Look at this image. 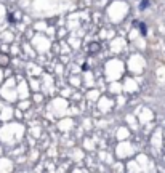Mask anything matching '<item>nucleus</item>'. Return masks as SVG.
I'll return each instance as SVG.
<instances>
[{
	"instance_id": "obj_1",
	"label": "nucleus",
	"mask_w": 165,
	"mask_h": 173,
	"mask_svg": "<svg viewBox=\"0 0 165 173\" xmlns=\"http://www.w3.org/2000/svg\"><path fill=\"white\" fill-rule=\"evenodd\" d=\"M100 50H101V45L98 43V42H91V43L88 45V53L90 55H95V53H98Z\"/></svg>"
},
{
	"instance_id": "obj_2",
	"label": "nucleus",
	"mask_w": 165,
	"mask_h": 173,
	"mask_svg": "<svg viewBox=\"0 0 165 173\" xmlns=\"http://www.w3.org/2000/svg\"><path fill=\"white\" fill-rule=\"evenodd\" d=\"M133 26H135V27H140L141 35H146V34H148V26H146L144 23H138V21H135Z\"/></svg>"
},
{
	"instance_id": "obj_3",
	"label": "nucleus",
	"mask_w": 165,
	"mask_h": 173,
	"mask_svg": "<svg viewBox=\"0 0 165 173\" xmlns=\"http://www.w3.org/2000/svg\"><path fill=\"white\" fill-rule=\"evenodd\" d=\"M0 66H8V56L0 55Z\"/></svg>"
},
{
	"instance_id": "obj_4",
	"label": "nucleus",
	"mask_w": 165,
	"mask_h": 173,
	"mask_svg": "<svg viewBox=\"0 0 165 173\" xmlns=\"http://www.w3.org/2000/svg\"><path fill=\"white\" fill-rule=\"evenodd\" d=\"M149 3H151L149 0H141L140 2V10H146V8L149 7Z\"/></svg>"
},
{
	"instance_id": "obj_5",
	"label": "nucleus",
	"mask_w": 165,
	"mask_h": 173,
	"mask_svg": "<svg viewBox=\"0 0 165 173\" xmlns=\"http://www.w3.org/2000/svg\"><path fill=\"white\" fill-rule=\"evenodd\" d=\"M8 21H10V23H16V21H14V16H13V14H8Z\"/></svg>"
}]
</instances>
